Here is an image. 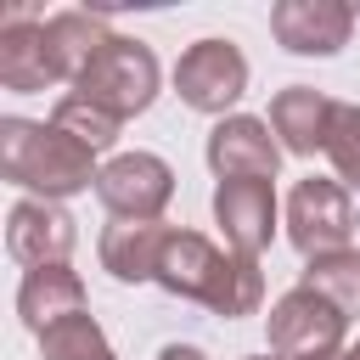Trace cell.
I'll list each match as a JSON object with an SVG mask.
<instances>
[{
    "mask_svg": "<svg viewBox=\"0 0 360 360\" xmlns=\"http://www.w3.org/2000/svg\"><path fill=\"white\" fill-rule=\"evenodd\" d=\"M158 287L174 292V298H186V304H202V309H214L225 321L259 315V304H264V270H259V259H242V253L219 248L214 236L180 231V225H174V236H169V248L158 259Z\"/></svg>",
    "mask_w": 360,
    "mask_h": 360,
    "instance_id": "1",
    "label": "cell"
},
{
    "mask_svg": "<svg viewBox=\"0 0 360 360\" xmlns=\"http://www.w3.org/2000/svg\"><path fill=\"white\" fill-rule=\"evenodd\" d=\"M0 174L45 202H68L79 191H96L101 163L90 146H79L68 129H56L51 118H0Z\"/></svg>",
    "mask_w": 360,
    "mask_h": 360,
    "instance_id": "2",
    "label": "cell"
},
{
    "mask_svg": "<svg viewBox=\"0 0 360 360\" xmlns=\"http://www.w3.org/2000/svg\"><path fill=\"white\" fill-rule=\"evenodd\" d=\"M281 225H287V242H292L304 259L354 248V231H360V197H354L338 174H304V180L287 191Z\"/></svg>",
    "mask_w": 360,
    "mask_h": 360,
    "instance_id": "3",
    "label": "cell"
},
{
    "mask_svg": "<svg viewBox=\"0 0 360 360\" xmlns=\"http://www.w3.org/2000/svg\"><path fill=\"white\" fill-rule=\"evenodd\" d=\"M73 90H79L84 101L107 107V112L124 124V118H141V112L158 101V90H163V68H158L152 45H141V39H129V34H112V39L96 51V62L79 73Z\"/></svg>",
    "mask_w": 360,
    "mask_h": 360,
    "instance_id": "4",
    "label": "cell"
},
{
    "mask_svg": "<svg viewBox=\"0 0 360 360\" xmlns=\"http://www.w3.org/2000/svg\"><path fill=\"white\" fill-rule=\"evenodd\" d=\"M169 79H174V96H180L191 112L231 118V107L248 96V56H242L236 39L208 34V39H197V45L180 51V62H174Z\"/></svg>",
    "mask_w": 360,
    "mask_h": 360,
    "instance_id": "5",
    "label": "cell"
},
{
    "mask_svg": "<svg viewBox=\"0 0 360 360\" xmlns=\"http://www.w3.org/2000/svg\"><path fill=\"white\" fill-rule=\"evenodd\" d=\"M264 332H270V354H281V360H326V354H343L349 315L338 304H326L321 292L292 287L270 304Z\"/></svg>",
    "mask_w": 360,
    "mask_h": 360,
    "instance_id": "6",
    "label": "cell"
},
{
    "mask_svg": "<svg viewBox=\"0 0 360 360\" xmlns=\"http://www.w3.org/2000/svg\"><path fill=\"white\" fill-rule=\"evenodd\" d=\"M96 197L112 219H163V208L174 202V169L158 152H118L101 163Z\"/></svg>",
    "mask_w": 360,
    "mask_h": 360,
    "instance_id": "7",
    "label": "cell"
},
{
    "mask_svg": "<svg viewBox=\"0 0 360 360\" xmlns=\"http://www.w3.org/2000/svg\"><path fill=\"white\" fill-rule=\"evenodd\" d=\"M214 225L231 253L264 259L276 242V225H281L276 180H214Z\"/></svg>",
    "mask_w": 360,
    "mask_h": 360,
    "instance_id": "8",
    "label": "cell"
},
{
    "mask_svg": "<svg viewBox=\"0 0 360 360\" xmlns=\"http://www.w3.org/2000/svg\"><path fill=\"white\" fill-rule=\"evenodd\" d=\"M214 180H276L281 169V141L270 129V118H253V112H231L208 129V146H202Z\"/></svg>",
    "mask_w": 360,
    "mask_h": 360,
    "instance_id": "9",
    "label": "cell"
},
{
    "mask_svg": "<svg viewBox=\"0 0 360 360\" xmlns=\"http://www.w3.org/2000/svg\"><path fill=\"white\" fill-rule=\"evenodd\" d=\"M73 248H79V219H73L62 202H45V197L11 202V214H6V253H11L22 270L68 264Z\"/></svg>",
    "mask_w": 360,
    "mask_h": 360,
    "instance_id": "10",
    "label": "cell"
},
{
    "mask_svg": "<svg viewBox=\"0 0 360 360\" xmlns=\"http://www.w3.org/2000/svg\"><path fill=\"white\" fill-rule=\"evenodd\" d=\"M270 34L287 56H338L354 34V6H343V0H276Z\"/></svg>",
    "mask_w": 360,
    "mask_h": 360,
    "instance_id": "11",
    "label": "cell"
},
{
    "mask_svg": "<svg viewBox=\"0 0 360 360\" xmlns=\"http://www.w3.org/2000/svg\"><path fill=\"white\" fill-rule=\"evenodd\" d=\"M0 84L17 90V96L62 84L56 62H51V45H45V17L34 6H6L0 11Z\"/></svg>",
    "mask_w": 360,
    "mask_h": 360,
    "instance_id": "12",
    "label": "cell"
},
{
    "mask_svg": "<svg viewBox=\"0 0 360 360\" xmlns=\"http://www.w3.org/2000/svg\"><path fill=\"white\" fill-rule=\"evenodd\" d=\"M169 236H174V225H163V219H107L96 236V259L112 281L141 287V281H158V259H163Z\"/></svg>",
    "mask_w": 360,
    "mask_h": 360,
    "instance_id": "13",
    "label": "cell"
},
{
    "mask_svg": "<svg viewBox=\"0 0 360 360\" xmlns=\"http://www.w3.org/2000/svg\"><path fill=\"white\" fill-rule=\"evenodd\" d=\"M332 112H338V101L326 90H315V84H287V90L270 96V129H276L281 152H292V158L326 152Z\"/></svg>",
    "mask_w": 360,
    "mask_h": 360,
    "instance_id": "14",
    "label": "cell"
},
{
    "mask_svg": "<svg viewBox=\"0 0 360 360\" xmlns=\"http://www.w3.org/2000/svg\"><path fill=\"white\" fill-rule=\"evenodd\" d=\"M90 309V292H84V276L73 264H39V270H22V287H17V315L22 326L39 338L51 332L56 321L68 315H84Z\"/></svg>",
    "mask_w": 360,
    "mask_h": 360,
    "instance_id": "15",
    "label": "cell"
},
{
    "mask_svg": "<svg viewBox=\"0 0 360 360\" xmlns=\"http://www.w3.org/2000/svg\"><path fill=\"white\" fill-rule=\"evenodd\" d=\"M107 39H112V28L90 6H68V11H51L45 17V45H51V62H56V79L62 84H79V73L96 62V51Z\"/></svg>",
    "mask_w": 360,
    "mask_h": 360,
    "instance_id": "16",
    "label": "cell"
},
{
    "mask_svg": "<svg viewBox=\"0 0 360 360\" xmlns=\"http://www.w3.org/2000/svg\"><path fill=\"white\" fill-rule=\"evenodd\" d=\"M298 287L321 292V298H326V304H338L349 321H360V248H338V253L304 259Z\"/></svg>",
    "mask_w": 360,
    "mask_h": 360,
    "instance_id": "17",
    "label": "cell"
},
{
    "mask_svg": "<svg viewBox=\"0 0 360 360\" xmlns=\"http://www.w3.org/2000/svg\"><path fill=\"white\" fill-rule=\"evenodd\" d=\"M51 124H56V129H68V135H73L79 146H90L96 158H101V152H112V146H118V129H124V124H118L107 107L84 101L79 90L56 96V107H51Z\"/></svg>",
    "mask_w": 360,
    "mask_h": 360,
    "instance_id": "18",
    "label": "cell"
},
{
    "mask_svg": "<svg viewBox=\"0 0 360 360\" xmlns=\"http://www.w3.org/2000/svg\"><path fill=\"white\" fill-rule=\"evenodd\" d=\"M39 354L45 360H118L112 343H107V332H101V321L90 309L56 321L51 332H39Z\"/></svg>",
    "mask_w": 360,
    "mask_h": 360,
    "instance_id": "19",
    "label": "cell"
},
{
    "mask_svg": "<svg viewBox=\"0 0 360 360\" xmlns=\"http://www.w3.org/2000/svg\"><path fill=\"white\" fill-rule=\"evenodd\" d=\"M326 163H332V174L360 197V107H354V101H338V112H332Z\"/></svg>",
    "mask_w": 360,
    "mask_h": 360,
    "instance_id": "20",
    "label": "cell"
},
{
    "mask_svg": "<svg viewBox=\"0 0 360 360\" xmlns=\"http://www.w3.org/2000/svg\"><path fill=\"white\" fill-rule=\"evenodd\" d=\"M158 360H208V354H202L197 343H163V349H158Z\"/></svg>",
    "mask_w": 360,
    "mask_h": 360,
    "instance_id": "21",
    "label": "cell"
},
{
    "mask_svg": "<svg viewBox=\"0 0 360 360\" xmlns=\"http://www.w3.org/2000/svg\"><path fill=\"white\" fill-rule=\"evenodd\" d=\"M349 360H360V338H354V343H349Z\"/></svg>",
    "mask_w": 360,
    "mask_h": 360,
    "instance_id": "22",
    "label": "cell"
},
{
    "mask_svg": "<svg viewBox=\"0 0 360 360\" xmlns=\"http://www.w3.org/2000/svg\"><path fill=\"white\" fill-rule=\"evenodd\" d=\"M242 360H281V354H242Z\"/></svg>",
    "mask_w": 360,
    "mask_h": 360,
    "instance_id": "23",
    "label": "cell"
},
{
    "mask_svg": "<svg viewBox=\"0 0 360 360\" xmlns=\"http://www.w3.org/2000/svg\"><path fill=\"white\" fill-rule=\"evenodd\" d=\"M326 360H349V349H343V354H326Z\"/></svg>",
    "mask_w": 360,
    "mask_h": 360,
    "instance_id": "24",
    "label": "cell"
}]
</instances>
